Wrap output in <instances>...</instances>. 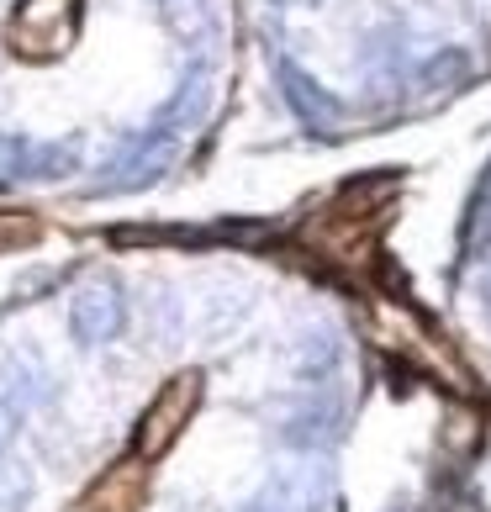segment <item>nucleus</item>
Wrapping results in <instances>:
<instances>
[{"mask_svg":"<svg viewBox=\"0 0 491 512\" xmlns=\"http://www.w3.org/2000/svg\"><path fill=\"white\" fill-rule=\"evenodd\" d=\"M196 402H201V381L196 375H175V381L154 396V407L143 412V423H138V460H159V454L185 433Z\"/></svg>","mask_w":491,"mask_h":512,"instance_id":"nucleus-1","label":"nucleus"},{"mask_svg":"<svg viewBox=\"0 0 491 512\" xmlns=\"http://www.w3.org/2000/svg\"><path fill=\"white\" fill-rule=\"evenodd\" d=\"M143 497H148V465L143 460H122V465H111L69 512H138Z\"/></svg>","mask_w":491,"mask_h":512,"instance_id":"nucleus-2","label":"nucleus"}]
</instances>
